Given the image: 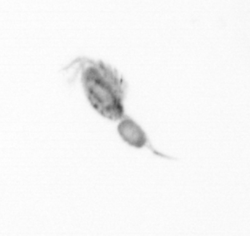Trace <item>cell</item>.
Segmentation results:
<instances>
[{
	"label": "cell",
	"mask_w": 250,
	"mask_h": 236,
	"mask_svg": "<svg viewBox=\"0 0 250 236\" xmlns=\"http://www.w3.org/2000/svg\"><path fill=\"white\" fill-rule=\"evenodd\" d=\"M66 69L80 76L90 105L105 119L117 121L125 118L127 82L116 68L103 60L79 57Z\"/></svg>",
	"instance_id": "6da1fadb"
},
{
	"label": "cell",
	"mask_w": 250,
	"mask_h": 236,
	"mask_svg": "<svg viewBox=\"0 0 250 236\" xmlns=\"http://www.w3.org/2000/svg\"><path fill=\"white\" fill-rule=\"evenodd\" d=\"M117 132L121 139L132 147L136 149H143L146 147L152 149L145 130L138 123L129 117L125 116L120 120L117 125ZM152 149V151L156 153L154 149ZM156 154L159 155L157 153Z\"/></svg>",
	"instance_id": "7a4b0ae2"
}]
</instances>
